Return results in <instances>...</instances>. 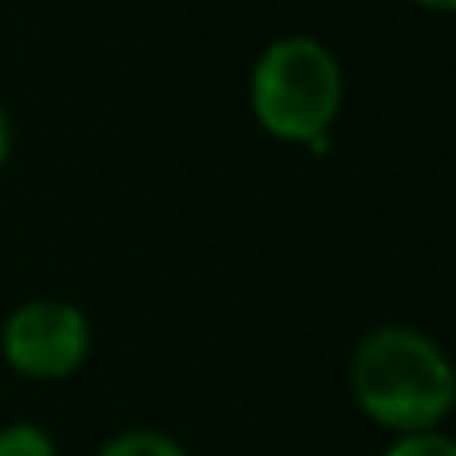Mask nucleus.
Returning a JSON list of instances; mask_svg holds the SVG:
<instances>
[{
  "label": "nucleus",
  "instance_id": "obj_1",
  "mask_svg": "<svg viewBox=\"0 0 456 456\" xmlns=\"http://www.w3.org/2000/svg\"><path fill=\"white\" fill-rule=\"evenodd\" d=\"M348 393L364 420L388 436L441 428L456 412L452 356L412 324H377L348 356Z\"/></svg>",
  "mask_w": 456,
  "mask_h": 456
},
{
  "label": "nucleus",
  "instance_id": "obj_2",
  "mask_svg": "<svg viewBox=\"0 0 456 456\" xmlns=\"http://www.w3.org/2000/svg\"><path fill=\"white\" fill-rule=\"evenodd\" d=\"M345 104V72L316 37H281L256 56L248 77V109L281 144L321 152Z\"/></svg>",
  "mask_w": 456,
  "mask_h": 456
},
{
  "label": "nucleus",
  "instance_id": "obj_3",
  "mask_svg": "<svg viewBox=\"0 0 456 456\" xmlns=\"http://www.w3.org/2000/svg\"><path fill=\"white\" fill-rule=\"evenodd\" d=\"M0 356L24 380H69L93 356V321L61 297H32L0 324Z\"/></svg>",
  "mask_w": 456,
  "mask_h": 456
},
{
  "label": "nucleus",
  "instance_id": "obj_4",
  "mask_svg": "<svg viewBox=\"0 0 456 456\" xmlns=\"http://www.w3.org/2000/svg\"><path fill=\"white\" fill-rule=\"evenodd\" d=\"M96 456H192V452L184 449L176 436H168L165 428L133 425V428L112 433L109 441L96 449Z\"/></svg>",
  "mask_w": 456,
  "mask_h": 456
},
{
  "label": "nucleus",
  "instance_id": "obj_5",
  "mask_svg": "<svg viewBox=\"0 0 456 456\" xmlns=\"http://www.w3.org/2000/svg\"><path fill=\"white\" fill-rule=\"evenodd\" d=\"M0 456H61V449L37 420H8L0 425Z\"/></svg>",
  "mask_w": 456,
  "mask_h": 456
},
{
  "label": "nucleus",
  "instance_id": "obj_6",
  "mask_svg": "<svg viewBox=\"0 0 456 456\" xmlns=\"http://www.w3.org/2000/svg\"><path fill=\"white\" fill-rule=\"evenodd\" d=\"M380 456H456V436L444 428H425V433L388 436Z\"/></svg>",
  "mask_w": 456,
  "mask_h": 456
},
{
  "label": "nucleus",
  "instance_id": "obj_7",
  "mask_svg": "<svg viewBox=\"0 0 456 456\" xmlns=\"http://www.w3.org/2000/svg\"><path fill=\"white\" fill-rule=\"evenodd\" d=\"M8 157H12V120H8L4 104H0V168L8 165Z\"/></svg>",
  "mask_w": 456,
  "mask_h": 456
},
{
  "label": "nucleus",
  "instance_id": "obj_8",
  "mask_svg": "<svg viewBox=\"0 0 456 456\" xmlns=\"http://www.w3.org/2000/svg\"><path fill=\"white\" fill-rule=\"evenodd\" d=\"M412 4L428 8V12H456V0H412Z\"/></svg>",
  "mask_w": 456,
  "mask_h": 456
},
{
  "label": "nucleus",
  "instance_id": "obj_9",
  "mask_svg": "<svg viewBox=\"0 0 456 456\" xmlns=\"http://www.w3.org/2000/svg\"><path fill=\"white\" fill-rule=\"evenodd\" d=\"M452 401H456V361H452Z\"/></svg>",
  "mask_w": 456,
  "mask_h": 456
}]
</instances>
